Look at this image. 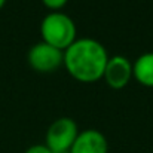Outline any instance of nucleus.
Segmentation results:
<instances>
[{
  "label": "nucleus",
  "mask_w": 153,
  "mask_h": 153,
  "mask_svg": "<svg viewBox=\"0 0 153 153\" xmlns=\"http://www.w3.org/2000/svg\"><path fill=\"white\" fill-rule=\"evenodd\" d=\"M107 61L108 53L101 42L80 37L64 51L62 65L73 79L82 83H92L102 79Z\"/></svg>",
  "instance_id": "obj_1"
},
{
  "label": "nucleus",
  "mask_w": 153,
  "mask_h": 153,
  "mask_svg": "<svg viewBox=\"0 0 153 153\" xmlns=\"http://www.w3.org/2000/svg\"><path fill=\"white\" fill-rule=\"evenodd\" d=\"M25 153H53V152L46 144H33V146H30L25 150Z\"/></svg>",
  "instance_id": "obj_9"
},
{
  "label": "nucleus",
  "mask_w": 153,
  "mask_h": 153,
  "mask_svg": "<svg viewBox=\"0 0 153 153\" xmlns=\"http://www.w3.org/2000/svg\"><path fill=\"white\" fill-rule=\"evenodd\" d=\"M28 65L39 73H51L64 62V51L56 49L45 42L33 45L27 52Z\"/></svg>",
  "instance_id": "obj_4"
},
{
  "label": "nucleus",
  "mask_w": 153,
  "mask_h": 153,
  "mask_svg": "<svg viewBox=\"0 0 153 153\" xmlns=\"http://www.w3.org/2000/svg\"><path fill=\"white\" fill-rule=\"evenodd\" d=\"M70 153H108V143L101 131H80L70 149Z\"/></svg>",
  "instance_id": "obj_6"
},
{
  "label": "nucleus",
  "mask_w": 153,
  "mask_h": 153,
  "mask_svg": "<svg viewBox=\"0 0 153 153\" xmlns=\"http://www.w3.org/2000/svg\"><path fill=\"white\" fill-rule=\"evenodd\" d=\"M102 79L111 89H123L132 79V62L123 55L108 56Z\"/></svg>",
  "instance_id": "obj_5"
},
{
  "label": "nucleus",
  "mask_w": 153,
  "mask_h": 153,
  "mask_svg": "<svg viewBox=\"0 0 153 153\" xmlns=\"http://www.w3.org/2000/svg\"><path fill=\"white\" fill-rule=\"evenodd\" d=\"M79 134L77 125L71 117H58L52 122L46 131V146L53 153L70 152Z\"/></svg>",
  "instance_id": "obj_3"
},
{
  "label": "nucleus",
  "mask_w": 153,
  "mask_h": 153,
  "mask_svg": "<svg viewBox=\"0 0 153 153\" xmlns=\"http://www.w3.org/2000/svg\"><path fill=\"white\" fill-rule=\"evenodd\" d=\"M4 3H6V0H0V9L4 6Z\"/></svg>",
  "instance_id": "obj_10"
},
{
  "label": "nucleus",
  "mask_w": 153,
  "mask_h": 153,
  "mask_svg": "<svg viewBox=\"0 0 153 153\" xmlns=\"http://www.w3.org/2000/svg\"><path fill=\"white\" fill-rule=\"evenodd\" d=\"M42 42L56 49L65 51L76 39L77 30L74 21L64 12H49L40 22Z\"/></svg>",
  "instance_id": "obj_2"
},
{
  "label": "nucleus",
  "mask_w": 153,
  "mask_h": 153,
  "mask_svg": "<svg viewBox=\"0 0 153 153\" xmlns=\"http://www.w3.org/2000/svg\"><path fill=\"white\" fill-rule=\"evenodd\" d=\"M42 3L51 12H58V10H61L68 3V0H42Z\"/></svg>",
  "instance_id": "obj_8"
},
{
  "label": "nucleus",
  "mask_w": 153,
  "mask_h": 153,
  "mask_svg": "<svg viewBox=\"0 0 153 153\" xmlns=\"http://www.w3.org/2000/svg\"><path fill=\"white\" fill-rule=\"evenodd\" d=\"M132 77L140 85L153 88V52L141 53L132 62Z\"/></svg>",
  "instance_id": "obj_7"
}]
</instances>
